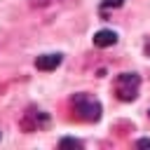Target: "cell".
Here are the masks:
<instances>
[{
	"mask_svg": "<svg viewBox=\"0 0 150 150\" xmlns=\"http://www.w3.org/2000/svg\"><path fill=\"white\" fill-rule=\"evenodd\" d=\"M59 148H82V141H77V138H61Z\"/></svg>",
	"mask_w": 150,
	"mask_h": 150,
	"instance_id": "cell-6",
	"label": "cell"
},
{
	"mask_svg": "<svg viewBox=\"0 0 150 150\" xmlns=\"http://www.w3.org/2000/svg\"><path fill=\"white\" fill-rule=\"evenodd\" d=\"M52 2H59V0H33L35 7H47V5H52Z\"/></svg>",
	"mask_w": 150,
	"mask_h": 150,
	"instance_id": "cell-8",
	"label": "cell"
},
{
	"mask_svg": "<svg viewBox=\"0 0 150 150\" xmlns=\"http://www.w3.org/2000/svg\"><path fill=\"white\" fill-rule=\"evenodd\" d=\"M70 105L77 112V117L84 122H98L101 120V103L91 94H75L70 98Z\"/></svg>",
	"mask_w": 150,
	"mask_h": 150,
	"instance_id": "cell-1",
	"label": "cell"
},
{
	"mask_svg": "<svg viewBox=\"0 0 150 150\" xmlns=\"http://www.w3.org/2000/svg\"><path fill=\"white\" fill-rule=\"evenodd\" d=\"M61 61H63V54H59V52H54V54H42V56L35 59V68H38V70H56V68L61 66Z\"/></svg>",
	"mask_w": 150,
	"mask_h": 150,
	"instance_id": "cell-4",
	"label": "cell"
},
{
	"mask_svg": "<svg viewBox=\"0 0 150 150\" xmlns=\"http://www.w3.org/2000/svg\"><path fill=\"white\" fill-rule=\"evenodd\" d=\"M138 87H141V75H136V73H122L115 80V96L120 101H134L138 96Z\"/></svg>",
	"mask_w": 150,
	"mask_h": 150,
	"instance_id": "cell-2",
	"label": "cell"
},
{
	"mask_svg": "<svg viewBox=\"0 0 150 150\" xmlns=\"http://www.w3.org/2000/svg\"><path fill=\"white\" fill-rule=\"evenodd\" d=\"M94 45L96 47H112V45H117V33L110 28H103L94 35Z\"/></svg>",
	"mask_w": 150,
	"mask_h": 150,
	"instance_id": "cell-5",
	"label": "cell"
},
{
	"mask_svg": "<svg viewBox=\"0 0 150 150\" xmlns=\"http://www.w3.org/2000/svg\"><path fill=\"white\" fill-rule=\"evenodd\" d=\"M47 124H49V115L42 112V110H35V108H30V110L23 115V120H21V127H23L26 131H38V129H42V127H47Z\"/></svg>",
	"mask_w": 150,
	"mask_h": 150,
	"instance_id": "cell-3",
	"label": "cell"
},
{
	"mask_svg": "<svg viewBox=\"0 0 150 150\" xmlns=\"http://www.w3.org/2000/svg\"><path fill=\"white\" fill-rule=\"evenodd\" d=\"M136 145H138V148H150V138H138Z\"/></svg>",
	"mask_w": 150,
	"mask_h": 150,
	"instance_id": "cell-9",
	"label": "cell"
},
{
	"mask_svg": "<svg viewBox=\"0 0 150 150\" xmlns=\"http://www.w3.org/2000/svg\"><path fill=\"white\" fill-rule=\"evenodd\" d=\"M148 115H150V112H148Z\"/></svg>",
	"mask_w": 150,
	"mask_h": 150,
	"instance_id": "cell-10",
	"label": "cell"
},
{
	"mask_svg": "<svg viewBox=\"0 0 150 150\" xmlns=\"http://www.w3.org/2000/svg\"><path fill=\"white\" fill-rule=\"evenodd\" d=\"M122 5H124V0H103L101 9H110V7H122Z\"/></svg>",
	"mask_w": 150,
	"mask_h": 150,
	"instance_id": "cell-7",
	"label": "cell"
}]
</instances>
